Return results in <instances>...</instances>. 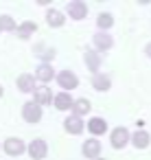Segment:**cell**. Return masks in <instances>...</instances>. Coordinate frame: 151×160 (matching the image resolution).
Listing matches in <instances>:
<instances>
[{"label":"cell","mask_w":151,"mask_h":160,"mask_svg":"<svg viewBox=\"0 0 151 160\" xmlns=\"http://www.w3.org/2000/svg\"><path fill=\"white\" fill-rule=\"evenodd\" d=\"M46 22H48L51 27H61V24H64V16H61L59 11L51 9V11L46 13Z\"/></svg>","instance_id":"2e32d148"},{"label":"cell","mask_w":151,"mask_h":160,"mask_svg":"<svg viewBox=\"0 0 151 160\" xmlns=\"http://www.w3.org/2000/svg\"><path fill=\"white\" fill-rule=\"evenodd\" d=\"M96 160H103V158H96Z\"/></svg>","instance_id":"d4e9b609"},{"label":"cell","mask_w":151,"mask_h":160,"mask_svg":"<svg viewBox=\"0 0 151 160\" xmlns=\"http://www.w3.org/2000/svg\"><path fill=\"white\" fill-rule=\"evenodd\" d=\"M35 22H24V24H20L18 27V35L22 38V40H27V38H31L33 33H35Z\"/></svg>","instance_id":"9a60e30c"},{"label":"cell","mask_w":151,"mask_h":160,"mask_svg":"<svg viewBox=\"0 0 151 160\" xmlns=\"http://www.w3.org/2000/svg\"><path fill=\"white\" fill-rule=\"evenodd\" d=\"M64 125H66V132H70V134H81V129H83L81 116H68L64 121Z\"/></svg>","instance_id":"9c48e42d"},{"label":"cell","mask_w":151,"mask_h":160,"mask_svg":"<svg viewBox=\"0 0 151 160\" xmlns=\"http://www.w3.org/2000/svg\"><path fill=\"white\" fill-rule=\"evenodd\" d=\"M99 151H101V142L99 140H94V138H90V140H85V145H83V153H85V158H99Z\"/></svg>","instance_id":"52a82bcc"},{"label":"cell","mask_w":151,"mask_h":160,"mask_svg":"<svg viewBox=\"0 0 151 160\" xmlns=\"http://www.w3.org/2000/svg\"><path fill=\"white\" fill-rule=\"evenodd\" d=\"M96 24H99L101 29H110V27L114 24V20H112V16H110V13H101V16H99V20H96Z\"/></svg>","instance_id":"44dd1931"},{"label":"cell","mask_w":151,"mask_h":160,"mask_svg":"<svg viewBox=\"0 0 151 160\" xmlns=\"http://www.w3.org/2000/svg\"><path fill=\"white\" fill-rule=\"evenodd\" d=\"M55 105H57V110H70L75 105V101H72V97L68 92H61V94L55 97Z\"/></svg>","instance_id":"30bf717a"},{"label":"cell","mask_w":151,"mask_h":160,"mask_svg":"<svg viewBox=\"0 0 151 160\" xmlns=\"http://www.w3.org/2000/svg\"><path fill=\"white\" fill-rule=\"evenodd\" d=\"M85 62L90 66V70H99V55L92 51H85Z\"/></svg>","instance_id":"ffe728a7"},{"label":"cell","mask_w":151,"mask_h":160,"mask_svg":"<svg viewBox=\"0 0 151 160\" xmlns=\"http://www.w3.org/2000/svg\"><path fill=\"white\" fill-rule=\"evenodd\" d=\"M149 140H151V138H149V134H147V132H136V134H134V138H131V142H134V147H136V149H144V147L149 145Z\"/></svg>","instance_id":"4fadbf2b"},{"label":"cell","mask_w":151,"mask_h":160,"mask_svg":"<svg viewBox=\"0 0 151 160\" xmlns=\"http://www.w3.org/2000/svg\"><path fill=\"white\" fill-rule=\"evenodd\" d=\"M94 44H96V48H101V51H107V48L112 46V38H110L107 33H99V35L94 38Z\"/></svg>","instance_id":"e0dca14e"},{"label":"cell","mask_w":151,"mask_h":160,"mask_svg":"<svg viewBox=\"0 0 151 160\" xmlns=\"http://www.w3.org/2000/svg\"><path fill=\"white\" fill-rule=\"evenodd\" d=\"M5 151H7L9 156H20V153L24 151V142H22L20 138H9L7 145H5Z\"/></svg>","instance_id":"8992f818"},{"label":"cell","mask_w":151,"mask_h":160,"mask_svg":"<svg viewBox=\"0 0 151 160\" xmlns=\"http://www.w3.org/2000/svg\"><path fill=\"white\" fill-rule=\"evenodd\" d=\"M16 29V22L9 18V16H2L0 18V31H13Z\"/></svg>","instance_id":"7402d4cb"},{"label":"cell","mask_w":151,"mask_h":160,"mask_svg":"<svg viewBox=\"0 0 151 160\" xmlns=\"http://www.w3.org/2000/svg\"><path fill=\"white\" fill-rule=\"evenodd\" d=\"M68 13L75 20H83L88 16V7H85V2H81V0H72V2L68 5Z\"/></svg>","instance_id":"7a4b0ae2"},{"label":"cell","mask_w":151,"mask_h":160,"mask_svg":"<svg viewBox=\"0 0 151 160\" xmlns=\"http://www.w3.org/2000/svg\"><path fill=\"white\" fill-rule=\"evenodd\" d=\"M147 55H149V57H151V44H149V46H147Z\"/></svg>","instance_id":"603a6c76"},{"label":"cell","mask_w":151,"mask_h":160,"mask_svg":"<svg viewBox=\"0 0 151 160\" xmlns=\"http://www.w3.org/2000/svg\"><path fill=\"white\" fill-rule=\"evenodd\" d=\"M51 99H53V94H51V88H35V103L37 105H48L51 103ZM55 101V99H53Z\"/></svg>","instance_id":"ba28073f"},{"label":"cell","mask_w":151,"mask_h":160,"mask_svg":"<svg viewBox=\"0 0 151 160\" xmlns=\"http://www.w3.org/2000/svg\"><path fill=\"white\" fill-rule=\"evenodd\" d=\"M57 81H59V86H61V88H68V90L77 88V83H79V79H77V77H75L70 70H64V72H59Z\"/></svg>","instance_id":"277c9868"},{"label":"cell","mask_w":151,"mask_h":160,"mask_svg":"<svg viewBox=\"0 0 151 160\" xmlns=\"http://www.w3.org/2000/svg\"><path fill=\"white\" fill-rule=\"evenodd\" d=\"M72 110H75V116L88 114V112H90V101H88V99H79V101H75Z\"/></svg>","instance_id":"ac0fdd59"},{"label":"cell","mask_w":151,"mask_h":160,"mask_svg":"<svg viewBox=\"0 0 151 160\" xmlns=\"http://www.w3.org/2000/svg\"><path fill=\"white\" fill-rule=\"evenodd\" d=\"M22 116H24L27 123H37V121L42 118V108H40L37 103L29 101V103H24V108H22Z\"/></svg>","instance_id":"6da1fadb"},{"label":"cell","mask_w":151,"mask_h":160,"mask_svg":"<svg viewBox=\"0 0 151 160\" xmlns=\"http://www.w3.org/2000/svg\"><path fill=\"white\" fill-rule=\"evenodd\" d=\"M29 153H31V158H35V160H42L44 156H46V142L44 140H33L31 145H29Z\"/></svg>","instance_id":"5b68a950"},{"label":"cell","mask_w":151,"mask_h":160,"mask_svg":"<svg viewBox=\"0 0 151 160\" xmlns=\"http://www.w3.org/2000/svg\"><path fill=\"white\" fill-rule=\"evenodd\" d=\"M18 88H20L22 92H31V90L35 88L33 75H20V77H18Z\"/></svg>","instance_id":"8fae6325"},{"label":"cell","mask_w":151,"mask_h":160,"mask_svg":"<svg viewBox=\"0 0 151 160\" xmlns=\"http://www.w3.org/2000/svg\"><path fill=\"white\" fill-rule=\"evenodd\" d=\"M127 140H129V134H127V129H125V127H116V129L112 132V145H114L116 149L125 147V145H127Z\"/></svg>","instance_id":"3957f363"},{"label":"cell","mask_w":151,"mask_h":160,"mask_svg":"<svg viewBox=\"0 0 151 160\" xmlns=\"http://www.w3.org/2000/svg\"><path fill=\"white\" fill-rule=\"evenodd\" d=\"M88 129H90L92 134H105V129H107V123H105L103 118L94 116V118H90V123H88Z\"/></svg>","instance_id":"7c38bea8"},{"label":"cell","mask_w":151,"mask_h":160,"mask_svg":"<svg viewBox=\"0 0 151 160\" xmlns=\"http://www.w3.org/2000/svg\"><path fill=\"white\" fill-rule=\"evenodd\" d=\"M0 97H2V86H0Z\"/></svg>","instance_id":"cb8c5ba5"},{"label":"cell","mask_w":151,"mask_h":160,"mask_svg":"<svg viewBox=\"0 0 151 160\" xmlns=\"http://www.w3.org/2000/svg\"><path fill=\"white\" fill-rule=\"evenodd\" d=\"M92 86H94L96 90H110V77H105V75H94Z\"/></svg>","instance_id":"d6986e66"},{"label":"cell","mask_w":151,"mask_h":160,"mask_svg":"<svg viewBox=\"0 0 151 160\" xmlns=\"http://www.w3.org/2000/svg\"><path fill=\"white\" fill-rule=\"evenodd\" d=\"M53 75H55V72H53V68H51L48 64H42V66L37 68V72H35V77H37L40 81H44V83H46V81H51V79H53Z\"/></svg>","instance_id":"5bb4252c"}]
</instances>
